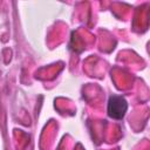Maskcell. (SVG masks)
Segmentation results:
<instances>
[{
    "label": "cell",
    "mask_w": 150,
    "mask_h": 150,
    "mask_svg": "<svg viewBox=\"0 0 150 150\" xmlns=\"http://www.w3.org/2000/svg\"><path fill=\"white\" fill-rule=\"evenodd\" d=\"M128 109L127 101L121 96H111L108 102V114L112 118H122Z\"/></svg>",
    "instance_id": "6da1fadb"
}]
</instances>
